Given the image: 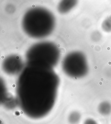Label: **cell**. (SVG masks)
Instances as JSON below:
<instances>
[{
    "label": "cell",
    "instance_id": "6da1fadb",
    "mask_svg": "<svg viewBox=\"0 0 111 124\" xmlns=\"http://www.w3.org/2000/svg\"><path fill=\"white\" fill-rule=\"evenodd\" d=\"M59 79L49 68L27 67L18 79L17 101L26 116L34 119L45 117L55 103Z\"/></svg>",
    "mask_w": 111,
    "mask_h": 124
},
{
    "label": "cell",
    "instance_id": "7a4b0ae2",
    "mask_svg": "<svg viewBox=\"0 0 111 124\" xmlns=\"http://www.w3.org/2000/svg\"><path fill=\"white\" fill-rule=\"evenodd\" d=\"M111 111V106L109 104L106 102L103 103L99 106V112L102 115H107Z\"/></svg>",
    "mask_w": 111,
    "mask_h": 124
},
{
    "label": "cell",
    "instance_id": "3957f363",
    "mask_svg": "<svg viewBox=\"0 0 111 124\" xmlns=\"http://www.w3.org/2000/svg\"><path fill=\"white\" fill-rule=\"evenodd\" d=\"M80 116L78 112H74L70 115L69 118L70 122L72 124L76 123L79 120Z\"/></svg>",
    "mask_w": 111,
    "mask_h": 124
},
{
    "label": "cell",
    "instance_id": "277c9868",
    "mask_svg": "<svg viewBox=\"0 0 111 124\" xmlns=\"http://www.w3.org/2000/svg\"><path fill=\"white\" fill-rule=\"evenodd\" d=\"M84 124H97L96 122L92 119H88L85 122Z\"/></svg>",
    "mask_w": 111,
    "mask_h": 124
}]
</instances>
